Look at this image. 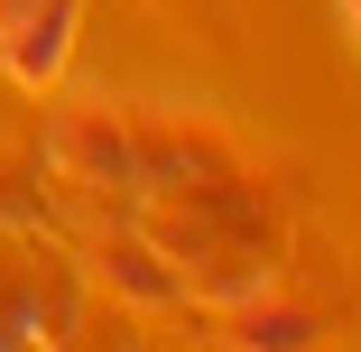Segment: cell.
<instances>
[{
	"label": "cell",
	"mask_w": 361,
	"mask_h": 352,
	"mask_svg": "<svg viewBox=\"0 0 361 352\" xmlns=\"http://www.w3.org/2000/svg\"><path fill=\"white\" fill-rule=\"evenodd\" d=\"M47 167L84 195H139V111H111V102H75L47 121Z\"/></svg>",
	"instance_id": "1"
},
{
	"label": "cell",
	"mask_w": 361,
	"mask_h": 352,
	"mask_svg": "<svg viewBox=\"0 0 361 352\" xmlns=\"http://www.w3.org/2000/svg\"><path fill=\"white\" fill-rule=\"evenodd\" d=\"M139 195H223L241 186V149L204 111H139Z\"/></svg>",
	"instance_id": "2"
},
{
	"label": "cell",
	"mask_w": 361,
	"mask_h": 352,
	"mask_svg": "<svg viewBox=\"0 0 361 352\" xmlns=\"http://www.w3.org/2000/svg\"><path fill=\"white\" fill-rule=\"evenodd\" d=\"M213 343H232V352H306V343H324V306L297 297L269 269L259 288H241L232 306H213Z\"/></svg>",
	"instance_id": "3"
},
{
	"label": "cell",
	"mask_w": 361,
	"mask_h": 352,
	"mask_svg": "<svg viewBox=\"0 0 361 352\" xmlns=\"http://www.w3.org/2000/svg\"><path fill=\"white\" fill-rule=\"evenodd\" d=\"M84 37V0H28L19 19H0V65H10L19 93H56L65 65H75Z\"/></svg>",
	"instance_id": "4"
},
{
	"label": "cell",
	"mask_w": 361,
	"mask_h": 352,
	"mask_svg": "<svg viewBox=\"0 0 361 352\" xmlns=\"http://www.w3.org/2000/svg\"><path fill=\"white\" fill-rule=\"evenodd\" d=\"M93 278L111 297H130V306H185V278H176V260L158 250L149 223H111L93 241Z\"/></svg>",
	"instance_id": "5"
},
{
	"label": "cell",
	"mask_w": 361,
	"mask_h": 352,
	"mask_svg": "<svg viewBox=\"0 0 361 352\" xmlns=\"http://www.w3.org/2000/svg\"><path fill=\"white\" fill-rule=\"evenodd\" d=\"M19 343H65V315L47 306V288H28V278L0 260V352H19Z\"/></svg>",
	"instance_id": "6"
},
{
	"label": "cell",
	"mask_w": 361,
	"mask_h": 352,
	"mask_svg": "<svg viewBox=\"0 0 361 352\" xmlns=\"http://www.w3.org/2000/svg\"><path fill=\"white\" fill-rule=\"evenodd\" d=\"M343 28H352V47H361V0H343Z\"/></svg>",
	"instance_id": "7"
},
{
	"label": "cell",
	"mask_w": 361,
	"mask_h": 352,
	"mask_svg": "<svg viewBox=\"0 0 361 352\" xmlns=\"http://www.w3.org/2000/svg\"><path fill=\"white\" fill-rule=\"evenodd\" d=\"M19 10H28V0H0V19H19Z\"/></svg>",
	"instance_id": "8"
}]
</instances>
